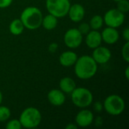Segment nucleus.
I'll use <instances>...</instances> for the list:
<instances>
[{"instance_id": "obj_1", "label": "nucleus", "mask_w": 129, "mask_h": 129, "mask_svg": "<svg viewBox=\"0 0 129 129\" xmlns=\"http://www.w3.org/2000/svg\"><path fill=\"white\" fill-rule=\"evenodd\" d=\"M98 65L91 56L82 55L77 58L74 64L75 74L80 79H89L96 74Z\"/></svg>"}, {"instance_id": "obj_2", "label": "nucleus", "mask_w": 129, "mask_h": 129, "mask_svg": "<svg viewBox=\"0 0 129 129\" xmlns=\"http://www.w3.org/2000/svg\"><path fill=\"white\" fill-rule=\"evenodd\" d=\"M43 15L39 8L34 6L26 7L20 14V20L25 28L35 30L42 26Z\"/></svg>"}, {"instance_id": "obj_3", "label": "nucleus", "mask_w": 129, "mask_h": 129, "mask_svg": "<svg viewBox=\"0 0 129 129\" xmlns=\"http://www.w3.org/2000/svg\"><path fill=\"white\" fill-rule=\"evenodd\" d=\"M19 121L22 125V128H37L41 123L42 114L37 108L29 107L22 111Z\"/></svg>"}, {"instance_id": "obj_4", "label": "nucleus", "mask_w": 129, "mask_h": 129, "mask_svg": "<svg viewBox=\"0 0 129 129\" xmlns=\"http://www.w3.org/2000/svg\"><path fill=\"white\" fill-rule=\"evenodd\" d=\"M70 94L73 104L79 108H86L92 104L93 94L86 88L76 87Z\"/></svg>"}, {"instance_id": "obj_5", "label": "nucleus", "mask_w": 129, "mask_h": 129, "mask_svg": "<svg viewBox=\"0 0 129 129\" xmlns=\"http://www.w3.org/2000/svg\"><path fill=\"white\" fill-rule=\"evenodd\" d=\"M105 111L111 116H119L122 114L125 108V101L117 94H111L106 98L103 104Z\"/></svg>"}, {"instance_id": "obj_6", "label": "nucleus", "mask_w": 129, "mask_h": 129, "mask_svg": "<svg viewBox=\"0 0 129 129\" xmlns=\"http://www.w3.org/2000/svg\"><path fill=\"white\" fill-rule=\"evenodd\" d=\"M45 5L49 14L60 18L67 15L71 4L70 0H46Z\"/></svg>"}, {"instance_id": "obj_7", "label": "nucleus", "mask_w": 129, "mask_h": 129, "mask_svg": "<svg viewBox=\"0 0 129 129\" xmlns=\"http://www.w3.org/2000/svg\"><path fill=\"white\" fill-rule=\"evenodd\" d=\"M104 22L107 26L118 28L121 26L125 21V14L117 8L108 10L104 16Z\"/></svg>"}, {"instance_id": "obj_8", "label": "nucleus", "mask_w": 129, "mask_h": 129, "mask_svg": "<svg viewBox=\"0 0 129 129\" xmlns=\"http://www.w3.org/2000/svg\"><path fill=\"white\" fill-rule=\"evenodd\" d=\"M83 40V35L77 28H71L68 29L63 36V42L67 47L71 49L79 47Z\"/></svg>"}, {"instance_id": "obj_9", "label": "nucleus", "mask_w": 129, "mask_h": 129, "mask_svg": "<svg viewBox=\"0 0 129 129\" xmlns=\"http://www.w3.org/2000/svg\"><path fill=\"white\" fill-rule=\"evenodd\" d=\"M93 59L98 64H105L111 59L112 54L110 49L104 46H98L94 48L92 52Z\"/></svg>"}, {"instance_id": "obj_10", "label": "nucleus", "mask_w": 129, "mask_h": 129, "mask_svg": "<svg viewBox=\"0 0 129 129\" xmlns=\"http://www.w3.org/2000/svg\"><path fill=\"white\" fill-rule=\"evenodd\" d=\"M94 118V114L91 110L83 108V110H82L76 114L75 121L78 127L86 128L90 126L93 123Z\"/></svg>"}, {"instance_id": "obj_11", "label": "nucleus", "mask_w": 129, "mask_h": 129, "mask_svg": "<svg viewBox=\"0 0 129 129\" xmlns=\"http://www.w3.org/2000/svg\"><path fill=\"white\" fill-rule=\"evenodd\" d=\"M48 102L54 107L62 106L66 101L65 94L60 89H52L47 95Z\"/></svg>"}, {"instance_id": "obj_12", "label": "nucleus", "mask_w": 129, "mask_h": 129, "mask_svg": "<svg viewBox=\"0 0 129 129\" xmlns=\"http://www.w3.org/2000/svg\"><path fill=\"white\" fill-rule=\"evenodd\" d=\"M101 34L102 41H104L105 43L108 45L115 44L116 42H117V41L119 39V33L118 30L116 29V28H113V27H110V26L106 27L105 29H103Z\"/></svg>"}, {"instance_id": "obj_13", "label": "nucleus", "mask_w": 129, "mask_h": 129, "mask_svg": "<svg viewBox=\"0 0 129 129\" xmlns=\"http://www.w3.org/2000/svg\"><path fill=\"white\" fill-rule=\"evenodd\" d=\"M85 10L84 7L80 4L71 5L68 11L67 15H69L70 19L75 23L80 22L85 17Z\"/></svg>"}, {"instance_id": "obj_14", "label": "nucleus", "mask_w": 129, "mask_h": 129, "mask_svg": "<svg viewBox=\"0 0 129 129\" xmlns=\"http://www.w3.org/2000/svg\"><path fill=\"white\" fill-rule=\"evenodd\" d=\"M85 36H86L85 43L89 48L94 49L101 45L102 42L101 34V33L98 32V30L91 29Z\"/></svg>"}, {"instance_id": "obj_15", "label": "nucleus", "mask_w": 129, "mask_h": 129, "mask_svg": "<svg viewBox=\"0 0 129 129\" xmlns=\"http://www.w3.org/2000/svg\"><path fill=\"white\" fill-rule=\"evenodd\" d=\"M78 58L77 54L73 51H66L59 57V62L61 66L65 67H72L75 64Z\"/></svg>"}, {"instance_id": "obj_16", "label": "nucleus", "mask_w": 129, "mask_h": 129, "mask_svg": "<svg viewBox=\"0 0 129 129\" xmlns=\"http://www.w3.org/2000/svg\"><path fill=\"white\" fill-rule=\"evenodd\" d=\"M60 90L64 94H71L73 91L76 88V84L75 81L70 77H63L60 80L59 82Z\"/></svg>"}, {"instance_id": "obj_17", "label": "nucleus", "mask_w": 129, "mask_h": 129, "mask_svg": "<svg viewBox=\"0 0 129 129\" xmlns=\"http://www.w3.org/2000/svg\"><path fill=\"white\" fill-rule=\"evenodd\" d=\"M57 18L54 15L48 14L46 16L43 17L42 26L44 27V29L47 30H52L57 27Z\"/></svg>"}, {"instance_id": "obj_18", "label": "nucleus", "mask_w": 129, "mask_h": 129, "mask_svg": "<svg viewBox=\"0 0 129 129\" xmlns=\"http://www.w3.org/2000/svg\"><path fill=\"white\" fill-rule=\"evenodd\" d=\"M24 28L25 27L20 18L13 20L9 25V31L14 36L20 35L23 32Z\"/></svg>"}, {"instance_id": "obj_19", "label": "nucleus", "mask_w": 129, "mask_h": 129, "mask_svg": "<svg viewBox=\"0 0 129 129\" xmlns=\"http://www.w3.org/2000/svg\"><path fill=\"white\" fill-rule=\"evenodd\" d=\"M104 18L101 15H94L93 16L89 22V26L91 27V29L94 30H98L102 28L104 25Z\"/></svg>"}, {"instance_id": "obj_20", "label": "nucleus", "mask_w": 129, "mask_h": 129, "mask_svg": "<svg viewBox=\"0 0 129 129\" xmlns=\"http://www.w3.org/2000/svg\"><path fill=\"white\" fill-rule=\"evenodd\" d=\"M11 117V110L5 106L0 105V122H6Z\"/></svg>"}, {"instance_id": "obj_21", "label": "nucleus", "mask_w": 129, "mask_h": 129, "mask_svg": "<svg viewBox=\"0 0 129 129\" xmlns=\"http://www.w3.org/2000/svg\"><path fill=\"white\" fill-rule=\"evenodd\" d=\"M117 9L123 14L129 11V2L128 0H119L117 2Z\"/></svg>"}, {"instance_id": "obj_22", "label": "nucleus", "mask_w": 129, "mask_h": 129, "mask_svg": "<svg viewBox=\"0 0 129 129\" xmlns=\"http://www.w3.org/2000/svg\"><path fill=\"white\" fill-rule=\"evenodd\" d=\"M5 128L7 129H20L22 125L19 119H11L6 123Z\"/></svg>"}, {"instance_id": "obj_23", "label": "nucleus", "mask_w": 129, "mask_h": 129, "mask_svg": "<svg viewBox=\"0 0 129 129\" xmlns=\"http://www.w3.org/2000/svg\"><path fill=\"white\" fill-rule=\"evenodd\" d=\"M122 57L123 60L128 63L129 62V42H126L122 48Z\"/></svg>"}, {"instance_id": "obj_24", "label": "nucleus", "mask_w": 129, "mask_h": 129, "mask_svg": "<svg viewBox=\"0 0 129 129\" xmlns=\"http://www.w3.org/2000/svg\"><path fill=\"white\" fill-rule=\"evenodd\" d=\"M77 29L82 35L88 34L89 33V31L91 30V27L89 26V23H82Z\"/></svg>"}, {"instance_id": "obj_25", "label": "nucleus", "mask_w": 129, "mask_h": 129, "mask_svg": "<svg viewBox=\"0 0 129 129\" xmlns=\"http://www.w3.org/2000/svg\"><path fill=\"white\" fill-rule=\"evenodd\" d=\"M93 109L96 113H101L104 110V105L100 101H96L93 104Z\"/></svg>"}, {"instance_id": "obj_26", "label": "nucleus", "mask_w": 129, "mask_h": 129, "mask_svg": "<svg viewBox=\"0 0 129 129\" xmlns=\"http://www.w3.org/2000/svg\"><path fill=\"white\" fill-rule=\"evenodd\" d=\"M13 0H0V8H5L10 6Z\"/></svg>"}, {"instance_id": "obj_27", "label": "nucleus", "mask_w": 129, "mask_h": 129, "mask_svg": "<svg viewBox=\"0 0 129 129\" xmlns=\"http://www.w3.org/2000/svg\"><path fill=\"white\" fill-rule=\"evenodd\" d=\"M93 122H94V125L97 127H101L103 125L104 120H103V119H102L101 116H97L95 119L94 118V121Z\"/></svg>"}, {"instance_id": "obj_28", "label": "nucleus", "mask_w": 129, "mask_h": 129, "mask_svg": "<svg viewBox=\"0 0 129 129\" xmlns=\"http://www.w3.org/2000/svg\"><path fill=\"white\" fill-rule=\"evenodd\" d=\"M122 36L124 38V39L125 40V42H129V28L126 27L122 33Z\"/></svg>"}, {"instance_id": "obj_29", "label": "nucleus", "mask_w": 129, "mask_h": 129, "mask_svg": "<svg viewBox=\"0 0 129 129\" xmlns=\"http://www.w3.org/2000/svg\"><path fill=\"white\" fill-rule=\"evenodd\" d=\"M57 48H58V45L57 43H51L48 47V51L51 53H54L57 49Z\"/></svg>"}, {"instance_id": "obj_30", "label": "nucleus", "mask_w": 129, "mask_h": 129, "mask_svg": "<svg viewBox=\"0 0 129 129\" xmlns=\"http://www.w3.org/2000/svg\"><path fill=\"white\" fill-rule=\"evenodd\" d=\"M66 129H77L78 128V126L76 125V124H74V123H70L68 125H66L65 127Z\"/></svg>"}, {"instance_id": "obj_31", "label": "nucleus", "mask_w": 129, "mask_h": 129, "mask_svg": "<svg viewBox=\"0 0 129 129\" xmlns=\"http://www.w3.org/2000/svg\"><path fill=\"white\" fill-rule=\"evenodd\" d=\"M125 78L127 80L129 79V67H127L126 69H125Z\"/></svg>"}, {"instance_id": "obj_32", "label": "nucleus", "mask_w": 129, "mask_h": 129, "mask_svg": "<svg viewBox=\"0 0 129 129\" xmlns=\"http://www.w3.org/2000/svg\"><path fill=\"white\" fill-rule=\"evenodd\" d=\"M2 100H3V95H2V93L1 91H0V105H1L2 103Z\"/></svg>"}, {"instance_id": "obj_33", "label": "nucleus", "mask_w": 129, "mask_h": 129, "mask_svg": "<svg viewBox=\"0 0 129 129\" xmlns=\"http://www.w3.org/2000/svg\"><path fill=\"white\" fill-rule=\"evenodd\" d=\"M113 1H114V2H119V0H113Z\"/></svg>"}]
</instances>
